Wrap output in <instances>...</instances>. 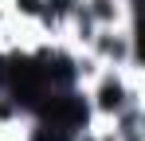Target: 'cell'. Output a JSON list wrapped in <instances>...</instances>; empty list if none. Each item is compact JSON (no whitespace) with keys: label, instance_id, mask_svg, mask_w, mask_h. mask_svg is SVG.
<instances>
[{"label":"cell","instance_id":"cell-1","mask_svg":"<svg viewBox=\"0 0 145 141\" xmlns=\"http://www.w3.org/2000/svg\"><path fill=\"white\" fill-rule=\"evenodd\" d=\"M121 98H125V90H121V82H118V78H102V86H98V110L118 114L121 106H125Z\"/></svg>","mask_w":145,"mask_h":141},{"label":"cell","instance_id":"cell-2","mask_svg":"<svg viewBox=\"0 0 145 141\" xmlns=\"http://www.w3.org/2000/svg\"><path fill=\"white\" fill-rule=\"evenodd\" d=\"M20 12H27V16H39V12H43V0H20Z\"/></svg>","mask_w":145,"mask_h":141},{"label":"cell","instance_id":"cell-3","mask_svg":"<svg viewBox=\"0 0 145 141\" xmlns=\"http://www.w3.org/2000/svg\"><path fill=\"white\" fill-rule=\"evenodd\" d=\"M16 114V106H12V102H8V98H0V121H8V118Z\"/></svg>","mask_w":145,"mask_h":141}]
</instances>
